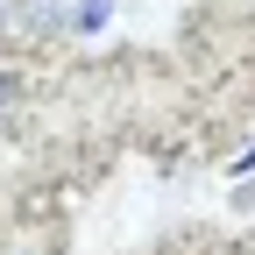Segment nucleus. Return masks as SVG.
<instances>
[{
	"instance_id": "7ed1b4c3",
	"label": "nucleus",
	"mask_w": 255,
	"mask_h": 255,
	"mask_svg": "<svg viewBox=\"0 0 255 255\" xmlns=\"http://www.w3.org/2000/svg\"><path fill=\"white\" fill-rule=\"evenodd\" d=\"M14 107V78H0V114H7Z\"/></svg>"
},
{
	"instance_id": "f03ea898",
	"label": "nucleus",
	"mask_w": 255,
	"mask_h": 255,
	"mask_svg": "<svg viewBox=\"0 0 255 255\" xmlns=\"http://www.w3.org/2000/svg\"><path fill=\"white\" fill-rule=\"evenodd\" d=\"M107 7H114V0H78V28H85V36L107 28Z\"/></svg>"
},
{
	"instance_id": "f257e3e1",
	"label": "nucleus",
	"mask_w": 255,
	"mask_h": 255,
	"mask_svg": "<svg viewBox=\"0 0 255 255\" xmlns=\"http://www.w3.org/2000/svg\"><path fill=\"white\" fill-rule=\"evenodd\" d=\"M71 21V0H14V28L21 36H50Z\"/></svg>"
},
{
	"instance_id": "20e7f679",
	"label": "nucleus",
	"mask_w": 255,
	"mask_h": 255,
	"mask_svg": "<svg viewBox=\"0 0 255 255\" xmlns=\"http://www.w3.org/2000/svg\"><path fill=\"white\" fill-rule=\"evenodd\" d=\"M0 14H7V0H0Z\"/></svg>"
}]
</instances>
